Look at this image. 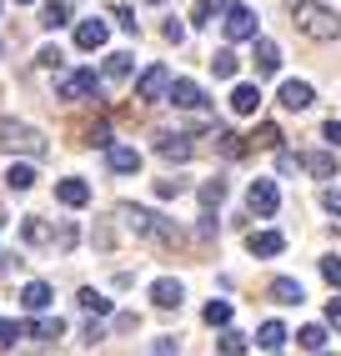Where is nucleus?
Returning a JSON list of instances; mask_svg holds the SVG:
<instances>
[{"label": "nucleus", "mask_w": 341, "mask_h": 356, "mask_svg": "<svg viewBox=\"0 0 341 356\" xmlns=\"http://www.w3.org/2000/svg\"><path fill=\"white\" fill-rule=\"evenodd\" d=\"M120 221H126L141 241H151L161 251H170V246L181 241V231L170 226V216H156V211H145V206H120Z\"/></svg>", "instance_id": "1"}, {"label": "nucleus", "mask_w": 341, "mask_h": 356, "mask_svg": "<svg viewBox=\"0 0 341 356\" xmlns=\"http://www.w3.org/2000/svg\"><path fill=\"white\" fill-rule=\"evenodd\" d=\"M296 31L311 35V40H336L341 35V15L326 10V6H316V0H301L296 6Z\"/></svg>", "instance_id": "2"}, {"label": "nucleus", "mask_w": 341, "mask_h": 356, "mask_svg": "<svg viewBox=\"0 0 341 356\" xmlns=\"http://www.w3.org/2000/svg\"><path fill=\"white\" fill-rule=\"evenodd\" d=\"M0 151H26V156H45V136L35 126H15L0 121Z\"/></svg>", "instance_id": "3"}, {"label": "nucleus", "mask_w": 341, "mask_h": 356, "mask_svg": "<svg viewBox=\"0 0 341 356\" xmlns=\"http://www.w3.org/2000/svg\"><path fill=\"white\" fill-rule=\"evenodd\" d=\"M246 206H251V216H276V211H281L276 181H271V176H256V181H251V191H246Z\"/></svg>", "instance_id": "4"}, {"label": "nucleus", "mask_w": 341, "mask_h": 356, "mask_svg": "<svg viewBox=\"0 0 341 356\" xmlns=\"http://www.w3.org/2000/svg\"><path fill=\"white\" fill-rule=\"evenodd\" d=\"M101 81H106V76H95V70H70V76H61V81H56V96H61V101L95 96V90H101Z\"/></svg>", "instance_id": "5"}, {"label": "nucleus", "mask_w": 341, "mask_h": 356, "mask_svg": "<svg viewBox=\"0 0 341 356\" xmlns=\"http://www.w3.org/2000/svg\"><path fill=\"white\" fill-rule=\"evenodd\" d=\"M136 96L145 106H156V101H170V70L166 65H151V70H141V81H136Z\"/></svg>", "instance_id": "6"}, {"label": "nucleus", "mask_w": 341, "mask_h": 356, "mask_svg": "<svg viewBox=\"0 0 341 356\" xmlns=\"http://www.w3.org/2000/svg\"><path fill=\"white\" fill-rule=\"evenodd\" d=\"M156 156L161 161H191V156H196V140L181 136V131H161L156 136Z\"/></svg>", "instance_id": "7"}, {"label": "nucleus", "mask_w": 341, "mask_h": 356, "mask_svg": "<svg viewBox=\"0 0 341 356\" xmlns=\"http://www.w3.org/2000/svg\"><path fill=\"white\" fill-rule=\"evenodd\" d=\"M226 40H256V10L231 6L226 10Z\"/></svg>", "instance_id": "8"}, {"label": "nucleus", "mask_w": 341, "mask_h": 356, "mask_svg": "<svg viewBox=\"0 0 341 356\" xmlns=\"http://www.w3.org/2000/svg\"><path fill=\"white\" fill-rule=\"evenodd\" d=\"M56 201L70 206V211H81V206L90 201V186H86L81 176H65V181H56Z\"/></svg>", "instance_id": "9"}, {"label": "nucleus", "mask_w": 341, "mask_h": 356, "mask_svg": "<svg viewBox=\"0 0 341 356\" xmlns=\"http://www.w3.org/2000/svg\"><path fill=\"white\" fill-rule=\"evenodd\" d=\"M246 251L261 256V261H266V256H281V251H286V236H281V231H251V236H246Z\"/></svg>", "instance_id": "10"}, {"label": "nucleus", "mask_w": 341, "mask_h": 356, "mask_svg": "<svg viewBox=\"0 0 341 356\" xmlns=\"http://www.w3.org/2000/svg\"><path fill=\"white\" fill-rule=\"evenodd\" d=\"M106 165L116 176H136L141 171V151L136 146H106Z\"/></svg>", "instance_id": "11"}, {"label": "nucleus", "mask_w": 341, "mask_h": 356, "mask_svg": "<svg viewBox=\"0 0 341 356\" xmlns=\"http://www.w3.org/2000/svg\"><path fill=\"white\" fill-rule=\"evenodd\" d=\"M170 101L181 111H206V90L196 81H170Z\"/></svg>", "instance_id": "12"}, {"label": "nucleus", "mask_w": 341, "mask_h": 356, "mask_svg": "<svg viewBox=\"0 0 341 356\" xmlns=\"http://www.w3.org/2000/svg\"><path fill=\"white\" fill-rule=\"evenodd\" d=\"M106 35H111V26H106L101 15H95V20H81V26H76V45H81V51H101Z\"/></svg>", "instance_id": "13"}, {"label": "nucleus", "mask_w": 341, "mask_h": 356, "mask_svg": "<svg viewBox=\"0 0 341 356\" xmlns=\"http://www.w3.org/2000/svg\"><path fill=\"white\" fill-rule=\"evenodd\" d=\"M51 301H56V291L45 286V281H31V286L20 291V306H26L31 316H45V312H51Z\"/></svg>", "instance_id": "14"}, {"label": "nucleus", "mask_w": 341, "mask_h": 356, "mask_svg": "<svg viewBox=\"0 0 341 356\" xmlns=\"http://www.w3.org/2000/svg\"><path fill=\"white\" fill-rule=\"evenodd\" d=\"M151 301L161 306V312H176V306L186 301V286H181V281H170V276H161L156 286H151Z\"/></svg>", "instance_id": "15"}, {"label": "nucleus", "mask_w": 341, "mask_h": 356, "mask_svg": "<svg viewBox=\"0 0 341 356\" xmlns=\"http://www.w3.org/2000/svg\"><path fill=\"white\" fill-rule=\"evenodd\" d=\"M26 337H35L40 346H51V341H61V337H65V321H61V316H40V321H26Z\"/></svg>", "instance_id": "16"}, {"label": "nucleus", "mask_w": 341, "mask_h": 356, "mask_svg": "<svg viewBox=\"0 0 341 356\" xmlns=\"http://www.w3.org/2000/svg\"><path fill=\"white\" fill-rule=\"evenodd\" d=\"M276 96H281L286 111H306V106H311V86H306V81H281Z\"/></svg>", "instance_id": "17"}, {"label": "nucleus", "mask_w": 341, "mask_h": 356, "mask_svg": "<svg viewBox=\"0 0 341 356\" xmlns=\"http://www.w3.org/2000/svg\"><path fill=\"white\" fill-rule=\"evenodd\" d=\"M131 70H136V56H131V51H116V56H106V70H101V76H106L111 86H120V81H131Z\"/></svg>", "instance_id": "18"}, {"label": "nucleus", "mask_w": 341, "mask_h": 356, "mask_svg": "<svg viewBox=\"0 0 341 356\" xmlns=\"http://www.w3.org/2000/svg\"><path fill=\"white\" fill-rule=\"evenodd\" d=\"M256 70H261V76H276V70H281V45L276 40L256 35Z\"/></svg>", "instance_id": "19"}, {"label": "nucleus", "mask_w": 341, "mask_h": 356, "mask_svg": "<svg viewBox=\"0 0 341 356\" xmlns=\"http://www.w3.org/2000/svg\"><path fill=\"white\" fill-rule=\"evenodd\" d=\"M20 231H26L31 246H56V226L40 221V216H26V221H20Z\"/></svg>", "instance_id": "20"}, {"label": "nucleus", "mask_w": 341, "mask_h": 356, "mask_svg": "<svg viewBox=\"0 0 341 356\" xmlns=\"http://www.w3.org/2000/svg\"><path fill=\"white\" fill-rule=\"evenodd\" d=\"M271 296H276L281 306H301V301H306L301 281H291V276H276V281H271Z\"/></svg>", "instance_id": "21"}, {"label": "nucleus", "mask_w": 341, "mask_h": 356, "mask_svg": "<svg viewBox=\"0 0 341 356\" xmlns=\"http://www.w3.org/2000/svg\"><path fill=\"white\" fill-rule=\"evenodd\" d=\"M70 15H76V10H70L65 0H45V6H40V26L61 31V26H70Z\"/></svg>", "instance_id": "22"}, {"label": "nucleus", "mask_w": 341, "mask_h": 356, "mask_svg": "<svg viewBox=\"0 0 341 356\" xmlns=\"http://www.w3.org/2000/svg\"><path fill=\"white\" fill-rule=\"evenodd\" d=\"M256 106H261V90L256 86H236L231 90V111L236 115H256Z\"/></svg>", "instance_id": "23"}, {"label": "nucleus", "mask_w": 341, "mask_h": 356, "mask_svg": "<svg viewBox=\"0 0 341 356\" xmlns=\"http://www.w3.org/2000/svg\"><path fill=\"white\" fill-rule=\"evenodd\" d=\"M301 161H306V171H311L316 181H326V176H336V156H331V151H306Z\"/></svg>", "instance_id": "24"}, {"label": "nucleus", "mask_w": 341, "mask_h": 356, "mask_svg": "<svg viewBox=\"0 0 341 356\" xmlns=\"http://www.w3.org/2000/svg\"><path fill=\"white\" fill-rule=\"evenodd\" d=\"M211 136H216V151H221V156H246V151H251V140H241L236 131H221V126H216Z\"/></svg>", "instance_id": "25"}, {"label": "nucleus", "mask_w": 341, "mask_h": 356, "mask_svg": "<svg viewBox=\"0 0 341 356\" xmlns=\"http://www.w3.org/2000/svg\"><path fill=\"white\" fill-rule=\"evenodd\" d=\"M6 186H10V191H31V186H35V165L31 161H15L6 171Z\"/></svg>", "instance_id": "26"}, {"label": "nucleus", "mask_w": 341, "mask_h": 356, "mask_svg": "<svg viewBox=\"0 0 341 356\" xmlns=\"http://www.w3.org/2000/svg\"><path fill=\"white\" fill-rule=\"evenodd\" d=\"M281 341H286V326H281V321H261V331H256V346H266V351H281Z\"/></svg>", "instance_id": "27"}, {"label": "nucleus", "mask_w": 341, "mask_h": 356, "mask_svg": "<svg viewBox=\"0 0 341 356\" xmlns=\"http://www.w3.org/2000/svg\"><path fill=\"white\" fill-rule=\"evenodd\" d=\"M76 301H81V312H90V316H111V296H101L95 286H86Z\"/></svg>", "instance_id": "28"}, {"label": "nucleus", "mask_w": 341, "mask_h": 356, "mask_svg": "<svg viewBox=\"0 0 341 356\" xmlns=\"http://www.w3.org/2000/svg\"><path fill=\"white\" fill-rule=\"evenodd\" d=\"M221 201H226V181L216 176V181H206V186H201V206H206V211H216Z\"/></svg>", "instance_id": "29"}, {"label": "nucleus", "mask_w": 341, "mask_h": 356, "mask_svg": "<svg viewBox=\"0 0 341 356\" xmlns=\"http://www.w3.org/2000/svg\"><path fill=\"white\" fill-rule=\"evenodd\" d=\"M296 341H301L306 351H322V346H326V326H316V321L301 326V331H296Z\"/></svg>", "instance_id": "30"}, {"label": "nucleus", "mask_w": 341, "mask_h": 356, "mask_svg": "<svg viewBox=\"0 0 341 356\" xmlns=\"http://www.w3.org/2000/svg\"><path fill=\"white\" fill-rule=\"evenodd\" d=\"M246 346H251V341L241 337V331H226V337L216 341V351H221V356H246Z\"/></svg>", "instance_id": "31"}, {"label": "nucleus", "mask_w": 341, "mask_h": 356, "mask_svg": "<svg viewBox=\"0 0 341 356\" xmlns=\"http://www.w3.org/2000/svg\"><path fill=\"white\" fill-rule=\"evenodd\" d=\"M221 10H226V0H201V6L191 10V20H196V26H211V20L221 15Z\"/></svg>", "instance_id": "32"}, {"label": "nucleus", "mask_w": 341, "mask_h": 356, "mask_svg": "<svg viewBox=\"0 0 341 356\" xmlns=\"http://www.w3.org/2000/svg\"><path fill=\"white\" fill-rule=\"evenodd\" d=\"M211 70H216V81H231V76H236V56H231V51H216Z\"/></svg>", "instance_id": "33"}, {"label": "nucleus", "mask_w": 341, "mask_h": 356, "mask_svg": "<svg viewBox=\"0 0 341 356\" xmlns=\"http://www.w3.org/2000/svg\"><path fill=\"white\" fill-rule=\"evenodd\" d=\"M201 316H206V326H226L231 321V301H211Z\"/></svg>", "instance_id": "34"}, {"label": "nucleus", "mask_w": 341, "mask_h": 356, "mask_svg": "<svg viewBox=\"0 0 341 356\" xmlns=\"http://www.w3.org/2000/svg\"><path fill=\"white\" fill-rule=\"evenodd\" d=\"M111 15H116V26H120V31H131V35H141V20H136V10H131V6H116Z\"/></svg>", "instance_id": "35"}, {"label": "nucleus", "mask_w": 341, "mask_h": 356, "mask_svg": "<svg viewBox=\"0 0 341 356\" xmlns=\"http://www.w3.org/2000/svg\"><path fill=\"white\" fill-rule=\"evenodd\" d=\"M26 337V321H0V346H15Z\"/></svg>", "instance_id": "36"}, {"label": "nucleus", "mask_w": 341, "mask_h": 356, "mask_svg": "<svg viewBox=\"0 0 341 356\" xmlns=\"http://www.w3.org/2000/svg\"><path fill=\"white\" fill-rule=\"evenodd\" d=\"M276 165H281V176H296V171H301V165H306V161H301V156H291V151H281V146H276Z\"/></svg>", "instance_id": "37"}, {"label": "nucleus", "mask_w": 341, "mask_h": 356, "mask_svg": "<svg viewBox=\"0 0 341 356\" xmlns=\"http://www.w3.org/2000/svg\"><path fill=\"white\" fill-rule=\"evenodd\" d=\"M251 146H281V131H276V126H256Z\"/></svg>", "instance_id": "38"}, {"label": "nucleus", "mask_w": 341, "mask_h": 356, "mask_svg": "<svg viewBox=\"0 0 341 356\" xmlns=\"http://www.w3.org/2000/svg\"><path fill=\"white\" fill-rule=\"evenodd\" d=\"M181 191H186V181H181V176H176V181H170V176H166V181H156V196H161V201L181 196Z\"/></svg>", "instance_id": "39"}, {"label": "nucleus", "mask_w": 341, "mask_h": 356, "mask_svg": "<svg viewBox=\"0 0 341 356\" xmlns=\"http://www.w3.org/2000/svg\"><path fill=\"white\" fill-rule=\"evenodd\" d=\"M322 276L331 286H341V256H322Z\"/></svg>", "instance_id": "40"}, {"label": "nucleus", "mask_w": 341, "mask_h": 356, "mask_svg": "<svg viewBox=\"0 0 341 356\" xmlns=\"http://www.w3.org/2000/svg\"><path fill=\"white\" fill-rule=\"evenodd\" d=\"M86 140H90V146H111V126H106V121H95V126L86 131Z\"/></svg>", "instance_id": "41"}, {"label": "nucleus", "mask_w": 341, "mask_h": 356, "mask_svg": "<svg viewBox=\"0 0 341 356\" xmlns=\"http://www.w3.org/2000/svg\"><path fill=\"white\" fill-rule=\"evenodd\" d=\"M56 246H61V251L76 246V226H70V221H65V226H56Z\"/></svg>", "instance_id": "42"}, {"label": "nucleus", "mask_w": 341, "mask_h": 356, "mask_svg": "<svg viewBox=\"0 0 341 356\" xmlns=\"http://www.w3.org/2000/svg\"><path fill=\"white\" fill-rule=\"evenodd\" d=\"M322 206L331 211V216H341V191H336V186H326V191H322Z\"/></svg>", "instance_id": "43"}, {"label": "nucleus", "mask_w": 341, "mask_h": 356, "mask_svg": "<svg viewBox=\"0 0 341 356\" xmlns=\"http://www.w3.org/2000/svg\"><path fill=\"white\" fill-rule=\"evenodd\" d=\"M326 326L341 331V296H331V306H326Z\"/></svg>", "instance_id": "44"}, {"label": "nucleus", "mask_w": 341, "mask_h": 356, "mask_svg": "<svg viewBox=\"0 0 341 356\" xmlns=\"http://www.w3.org/2000/svg\"><path fill=\"white\" fill-rule=\"evenodd\" d=\"M86 341H90V346L106 341V326H101V321H86Z\"/></svg>", "instance_id": "45"}, {"label": "nucleus", "mask_w": 341, "mask_h": 356, "mask_svg": "<svg viewBox=\"0 0 341 356\" xmlns=\"http://www.w3.org/2000/svg\"><path fill=\"white\" fill-rule=\"evenodd\" d=\"M35 60H40V65H45V70H51V65H61V51H56V45H45V51H40V56H35Z\"/></svg>", "instance_id": "46"}, {"label": "nucleus", "mask_w": 341, "mask_h": 356, "mask_svg": "<svg viewBox=\"0 0 341 356\" xmlns=\"http://www.w3.org/2000/svg\"><path fill=\"white\" fill-rule=\"evenodd\" d=\"M322 136H326V146H341V121H326Z\"/></svg>", "instance_id": "47"}, {"label": "nucleus", "mask_w": 341, "mask_h": 356, "mask_svg": "<svg viewBox=\"0 0 341 356\" xmlns=\"http://www.w3.org/2000/svg\"><path fill=\"white\" fill-rule=\"evenodd\" d=\"M166 40H186V26H181V20H166Z\"/></svg>", "instance_id": "48"}, {"label": "nucleus", "mask_w": 341, "mask_h": 356, "mask_svg": "<svg viewBox=\"0 0 341 356\" xmlns=\"http://www.w3.org/2000/svg\"><path fill=\"white\" fill-rule=\"evenodd\" d=\"M156 356H176V341H170V337H161V341H156Z\"/></svg>", "instance_id": "49"}, {"label": "nucleus", "mask_w": 341, "mask_h": 356, "mask_svg": "<svg viewBox=\"0 0 341 356\" xmlns=\"http://www.w3.org/2000/svg\"><path fill=\"white\" fill-rule=\"evenodd\" d=\"M145 6H161V0H145Z\"/></svg>", "instance_id": "50"}, {"label": "nucleus", "mask_w": 341, "mask_h": 356, "mask_svg": "<svg viewBox=\"0 0 341 356\" xmlns=\"http://www.w3.org/2000/svg\"><path fill=\"white\" fill-rule=\"evenodd\" d=\"M15 6H31V0H15Z\"/></svg>", "instance_id": "51"}, {"label": "nucleus", "mask_w": 341, "mask_h": 356, "mask_svg": "<svg viewBox=\"0 0 341 356\" xmlns=\"http://www.w3.org/2000/svg\"><path fill=\"white\" fill-rule=\"evenodd\" d=\"M316 356H331V351H316Z\"/></svg>", "instance_id": "52"}, {"label": "nucleus", "mask_w": 341, "mask_h": 356, "mask_svg": "<svg viewBox=\"0 0 341 356\" xmlns=\"http://www.w3.org/2000/svg\"><path fill=\"white\" fill-rule=\"evenodd\" d=\"M0 51H6V45H0Z\"/></svg>", "instance_id": "53"}]
</instances>
